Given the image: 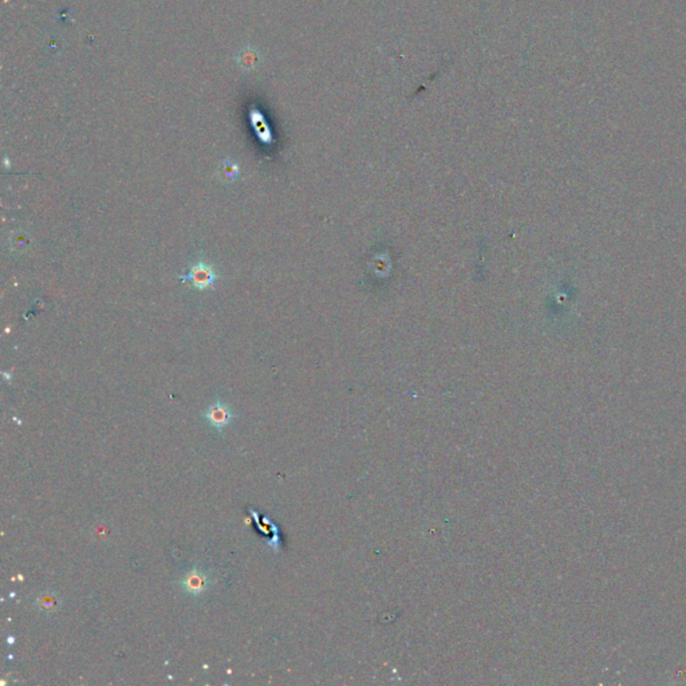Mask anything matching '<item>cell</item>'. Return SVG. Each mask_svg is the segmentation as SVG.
<instances>
[{
  "label": "cell",
  "mask_w": 686,
  "mask_h": 686,
  "mask_svg": "<svg viewBox=\"0 0 686 686\" xmlns=\"http://www.w3.org/2000/svg\"><path fill=\"white\" fill-rule=\"evenodd\" d=\"M178 279L181 283H190L192 287L200 291H206L215 288V285L217 283L220 276L212 265L206 262L204 259H200L196 263L191 265L188 272L180 275Z\"/></svg>",
  "instance_id": "6da1fadb"
},
{
  "label": "cell",
  "mask_w": 686,
  "mask_h": 686,
  "mask_svg": "<svg viewBox=\"0 0 686 686\" xmlns=\"http://www.w3.org/2000/svg\"><path fill=\"white\" fill-rule=\"evenodd\" d=\"M236 417L237 415L232 410L228 403L220 399L213 402L203 415V419L210 424V428L217 432H223L226 428H228Z\"/></svg>",
  "instance_id": "7a4b0ae2"
},
{
  "label": "cell",
  "mask_w": 686,
  "mask_h": 686,
  "mask_svg": "<svg viewBox=\"0 0 686 686\" xmlns=\"http://www.w3.org/2000/svg\"><path fill=\"white\" fill-rule=\"evenodd\" d=\"M178 585L185 594L192 596H200L210 590L212 580L208 572L199 567H193L183 575V578L178 580Z\"/></svg>",
  "instance_id": "3957f363"
},
{
  "label": "cell",
  "mask_w": 686,
  "mask_h": 686,
  "mask_svg": "<svg viewBox=\"0 0 686 686\" xmlns=\"http://www.w3.org/2000/svg\"><path fill=\"white\" fill-rule=\"evenodd\" d=\"M37 609L43 614H53L60 608L62 605V598L59 596L57 591L44 590L42 591L35 599Z\"/></svg>",
  "instance_id": "277c9868"
},
{
  "label": "cell",
  "mask_w": 686,
  "mask_h": 686,
  "mask_svg": "<svg viewBox=\"0 0 686 686\" xmlns=\"http://www.w3.org/2000/svg\"><path fill=\"white\" fill-rule=\"evenodd\" d=\"M251 122L255 128V132L258 134V137L260 138V141L265 144H269L272 141V137H271V131L268 128L265 117L260 115L258 110H252Z\"/></svg>",
  "instance_id": "5b68a950"
},
{
  "label": "cell",
  "mask_w": 686,
  "mask_h": 686,
  "mask_svg": "<svg viewBox=\"0 0 686 686\" xmlns=\"http://www.w3.org/2000/svg\"><path fill=\"white\" fill-rule=\"evenodd\" d=\"M219 176L227 183H233L240 176V167L232 158H224L219 168Z\"/></svg>",
  "instance_id": "8992f818"
}]
</instances>
